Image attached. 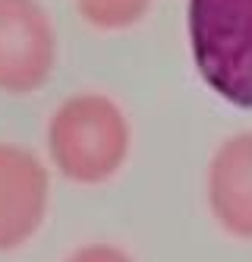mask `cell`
<instances>
[{"mask_svg":"<svg viewBox=\"0 0 252 262\" xmlns=\"http://www.w3.org/2000/svg\"><path fill=\"white\" fill-rule=\"evenodd\" d=\"M129 148V120L107 95H73L48 123V164L76 186L110 183L126 167Z\"/></svg>","mask_w":252,"mask_h":262,"instance_id":"6da1fadb","label":"cell"},{"mask_svg":"<svg viewBox=\"0 0 252 262\" xmlns=\"http://www.w3.org/2000/svg\"><path fill=\"white\" fill-rule=\"evenodd\" d=\"M189 48L205 85L252 111V0H189Z\"/></svg>","mask_w":252,"mask_h":262,"instance_id":"7a4b0ae2","label":"cell"},{"mask_svg":"<svg viewBox=\"0 0 252 262\" xmlns=\"http://www.w3.org/2000/svg\"><path fill=\"white\" fill-rule=\"evenodd\" d=\"M51 212V164L32 148L0 142V253L38 237Z\"/></svg>","mask_w":252,"mask_h":262,"instance_id":"3957f363","label":"cell"},{"mask_svg":"<svg viewBox=\"0 0 252 262\" xmlns=\"http://www.w3.org/2000/svg\"><path fill=\"white\" fill-rule=\"evenodd\" d=\"M54 32L35 0H0V89L35 92L54 67Z\"/></svg>","mask_w":252,"mask_h":262,"instance_id":"277c9868","label":"cell"},{"mask_svg":"<svg viewBox=\"0 0 252 262\" xmlns=\"http://www.w3.org/2000/svg\"><path fill=\"white\" fill-rule=\"evenodd\" d=\"M205 202L224 234L252 240V129L215 148L205 171Z\"/></svg>","mask_w":252,"mask_h":262,"instance_id":"5b68a950","label":"cell"},{"mask_svg":"<svg viewBox=\"0 0 252 262\" xmlns=\"http://www.w3.org/2000/svg\"><path fill=\"white\" fill-rule=\"evenodd\" d=\"M76 4L79 13L98 29H123L139 19L151 0H76Z\"/></svg>","mask_w":252,"mask_h":262,"instance_id":"8992f818","label":"cell"},{"mask_svg":"<svg viewBox=\"0 0 252 262\" xmlns=\"http://www.w3.org/2000/svg\"><path fill=\"white\" fill-rule=\"evenodd\" d=\"M63 262H135V259L123 247H117V243L95 240V243H82V247H76Z\"/></svg>","mask_w":252,"mask_h":262,"instance_id":"52a82bcc","label":"cell"}]
</instances>
